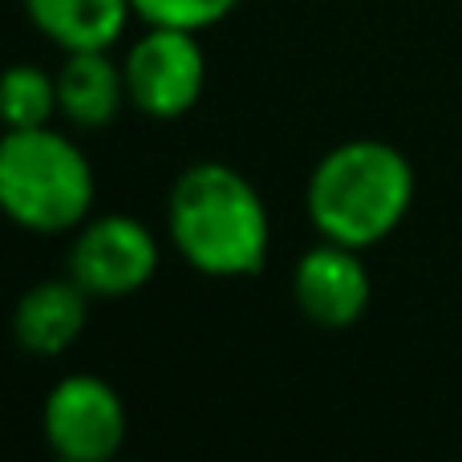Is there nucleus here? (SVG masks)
<instances>
[{"label": "nucleus", "mask_w": 462, "mask_h": 462, "mask_svg": "<svg viewBox=\"0 0 462 462\" xmlns=\"http://www.w3.org/2000/svg\"><path fill=\"white\" fill-rule=\"evenodd\" d=\"M167 236L203 276H255L268 263L272 224L252 179L227 162H195L171 187Z\"/></svg>", "instance_id": "1"}, {"label": "nucleus", "mask_w": 462, "mask_h": 462, "mask_svg": "<svg viewBox=\"0 0 462 462\" xmlns=\"http://www.w3.org/2000/svg\"><path fill=\"white\" fill-rule=\"evenodd\" d=\"M414 203V167L382 138L341 143L312 167L304 208L328 244L365 247L393 236Z\"/></svg>", "instance_id": "2"}, {"label": "nucleus", "mask_w": 462, "mask_h": 462, "mask_svg": "<svg viewBox=\"0 0 462 462\" xmlns=\"http://www.w3.org/2000/svg\"><path fill=\"white\" fill-rule=\"evenodd\" d=\"M94 208V167L53 126L0 134V211L16 227L57 236L81 227Z\"/></svg>", "instance_id": "3"}, {"label": "nucleus", "mask_w": 462, "mask_h": 462, "mask_svg": "<svg viewBox=\"0 0 462 462\" xmlns=\"http://www.w3.org/2000/svg\"><path fill=\"white\" fill-rule=\"evenodd\" d=\"M126 97L146 118H183L203 94L208 81V57H203L199 32L171 29V24H146V32L122 57Z\"/></svg>", "instance_id": "4"}, {"label": "nucleus", "mask_w": 462, "mask_h": 462, "mask_svg": "<svg viewBox=\"0 0 462 462\" xmlns=\"http://www.w3.org/2000/svg\"><path fill=\"white\" fill-rule=\"evenodd\" d=\"M41 430L53 455L78 462H114L126 442V406L118 390L94 374H73L49 390Z\"/></svg>", "instance_id": "5"}, {"label": "nucleus", "mask_w": 462, "mask_h": 462, "mask_svg": "<svg viewBox=\"0 0 462 462\" xmlns=\"http://www.w3.org/2000/svg\"><path fill=\"white\" fill-rule=\"evenodd\" d=\"M159 268L154 231L134 216H102L81 224L69 247V276L89 296H130Z\"/></svg>", "instance_id": "6"}, {"label": "nucleus", "mask_w": 462, "mask_h": 462, "mask_svg": "<svg viewBox=\"0 0 462 462\" xmlns=\"http://www.w3.org/2000/svg\"><path fill=\"white\" fill-rule=\"evenodd\" d=\"M296 309L320 328H349L365 317L374 284L361 263L357 247L345 244H317L296 260L292 272Z\"/></svg>", "instance_id": "7"}, {"label": "nucleus", "mask_w": 462, "mask_h": 462, "mask_svg": "<svg viewBox=\"0 0 462 462\" xmlns=\"http://www.w3.org/2000/svg\"><path fill=\"white\" fill-rule=\"evenodd\" d=\"M86 288L78 280H41L16 300L13 309V337L21 349L37 357H57L81 337L89 320Z\"/></svg>", "instance_id": "8"}, {"label": "nucleus", "mask_w": 462, "mask_h": 462, "mask_svg": "<svg viewBox=\"0 0 462 462\" xmlns=\"http://www.w3.org/2000/svg\"><path fill=\"white\" fill-rule=\"evenodd\" d=\"M126 97L122 65L110 57V49H89V53H65L57 69V110L78 130H102L118 118Z\"/></svg>", "instance_id": "9"}, {"label": "nucleus", "mask_w": 462, "mask_h": 462, "mask_svg": "<svg viewBox=\"0 0 462 462\" xmlns=\"http://www.w3.org/2000/svg\"><path fill=\"white\" fill-rule=\"evenodd\" d=\"M21 5L32 29L65 53L114 49L134 16L130 0H21Z\"/></svg>", "instance_id": "10"}, {"label": "nucleus", "mask_w": 462, "mask_h": 462, "mask_svg": "<svg viewBox=\"0 0 462 462\" xmlns=\"http://www.w3.org/2000/svg\"><path fill=\"white\" fill-rule=\"evenodd\" d=\"M57 114V73L41 65H8L0 73V122L5 130L49 126Z\"/></svg>", "instance_id": "11"}, {"label": "nucleus", "mask_w": 462, "mask_h": 462, "mask_svg": "<svg viewBox=\"0 0 462 462\" xmlns=\"http://www.w3.org/2000/svg\"><path fill=\"white\" fill-rule=\"evenodd\" d=\"M134 16L146 24H171V29L203 32L211 24L227 21L244 0H130Z\"/></svg>", "instance_id": "12"}, {"label": "nucleus", "mask_w": 462, "mask_h": 462, "mask_svg": "<svg viewBox=\"0 0 462 462\" xmlns=\"http://www.w3.org/2000/svg\"><path fill=\"white\" fill-rule=\"evenodd\" d=\"M53 462H78V458H61V455H53Z\"/></svg>", "instance_id": "13"}]
</instances>
